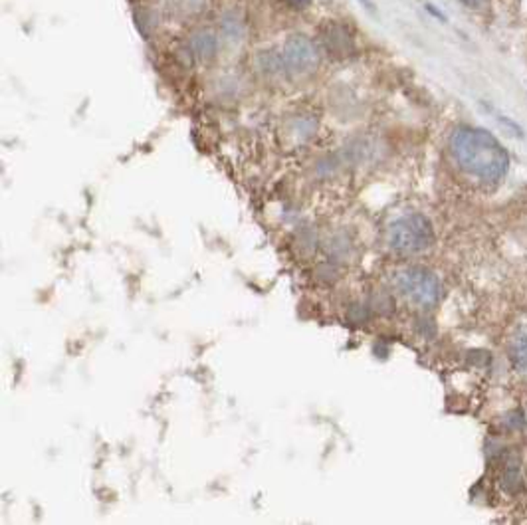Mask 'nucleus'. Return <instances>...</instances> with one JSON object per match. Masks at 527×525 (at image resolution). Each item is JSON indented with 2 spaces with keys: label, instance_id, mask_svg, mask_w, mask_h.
Wrapping results in <instances>:
<instances>
[{
  "label": "nucleus",
  "instance_id": "nucleus-1",
  "mask_svg": "<svg viewBox=\"0 0 527 525\" xmlns=\"http://www.w3.org/2000/svg\"><path fill=\"white\" fill-rule=\"evenodd\" d=\"M450 153L466 173L482 181H499L509 168L507 151L494 135L478 127H456L450 135Z\"/></svg>",
  "mask_w": 527,
  "mask_h": 525
},
{
  "label": "nucleus",
  "instance_id": "nucleus-5",
  "mask_svg": "<svg viewBox=\"0 0 527 525\" xmlns=\"http://www.w3.org/2000/svg\"><path fill=\"white\" fill-rule=\"evenodd\" d=\"M189 52L197 62H210L218 52V38L212 30H197L189 40Z\"/></svg>",
  "mask_w": 527,
  "mask_h": 525
},
{
  "label": "nucleus",
  "instance_id": "nucleus-2",
  "mask_svg": "<svg viewBox=\"0 0 527 525\" xmlns=\"http://www.w3.org/2000/svg\"><path fill=\"white\" fill-rule=\"evenodd\" d=\"M389 248L403 254V256H414L429 250L435 244V231L427 216L422 215H405L393 220L387 228Z\"/></svg>",
  "mask_w": 527,
  "mask_h": 525
},
{
  "label": "nucleus",
  "instance_id": "nucleus-6",
  "mask_svg": "<svg viewBox=\"0 0 527 525\" xmlns=\"http://www.w3.org/2000/svg\"><path fill=\"white\" fill-rule=\"evenodd\" d=\"M323 40H326V46L331 54L350 52L353 46L350 30L343 27H337V24H334V27H331L329 30H326V34H323Z\"/></svg>",
  "mask_w": 527,
  "mask_h": 525
},
{
  "label": "nucleus",
  "instance_id": "nucleus-7",
  "mask_svg": "<svg viewBox=\"0 0 527 525\" xmlns=\"http://www.w3.org/2000/svg\"><path fill=\"white\" fill-rule=\"evenodd\" d=\"M509 353H512L509 357H512L515 367H520V369L527 367V332H522L514 337L512 351Z\"/></svg>",
  "mask_w": 527,
  "mask_h": 525
},
{
  "label": "nucleus",
  "instance_id": "nucleus-4",
  "mask_svg": "<svg viewBox=\"0 0 527 525\" xmlns=\"http://www.w3.org/2000/svg\"><path fill=\"white\" fill-rule=\"evenodd\" d=\"M282 60L287 74L305 75L311 74L319 66V50L310 36L305 34H292L284 42Z\"/></svg>",
  "mask_w": 527,
  "mask_h": 525
},
{
  "label": "nucleus",
  "instance_id": "nucleus-10",
  "mask_svg": "<svg viewBox=\"0 0 527 525\" xmlns=\"http://www.w3.org/2000/svg\"><path fill=\"white\" fill-rule=\"evenodd\" d=\"M464 6H470V8H480L488 3V0H460Z\"/></svg>",
  "mask_w": 527,
  "mask_h": 525
},
{
  "label": "nucleus",
  "instance_id": "nucleus-11",
  "mask_svg": "<svg viewBox=\"0 0 527 525\" xmlns=\"http://www.w3.org/2000/svg\"><path fill=\"white\" fill-rule=\"evenodd\" d=\"M361 4H363V6H367L371 12H375V6H373V4L369 3V0H361Z\"/></svg>",
  "mask_w": 527,
  "mask_h": 525
},
{
  "label": "nucleus",
  "instance_id": "nucleus-8",
  "mask_svg": "<svg viewBox=\"0 0 527 525\" xmlns=\"http://www.w3.org/2000/svg\"><path fill=\"white\" fill-rule=\"evenodd\" d=\"M220 27H223V32H224L226 38H231L234 42L238 38H242L244 27H242V20L238 19L236 14H226L224 19H223V22H220Z\"/></svg>",
  "mask_w": 527,
  "mask_h": 525
},
{
  "label": "nucleus",
  "instance_id": "nucleus-9",
  "mask_svg": "<svg viewBox=\"0 0 527 525\" xmlns=\"http://www.w3.org/2000/svg\"><path fill=\"white\" fill-rule=\"evenodd\" d=\"M287 4L292 8H297V11H302V8H308L311 4V0H286Z\"/></svg>",
  "mask_w": 527,
  "mask_h": 525
},
{
  "label": "nucleus",
  "instance_id": "nucleus-3",
  "mask_svg": "<svg viewBox=\"0 0 527 525\" xmlns=\"http://www.w3.org/2000/svg\"><path fill=\"white\" fill-rule=\"evenodd\" d=\"M395 284L397 290L419 308H432L440 302V282L427 268H405L397 274Z\"/></svg>",
  "mask_w": 527,
  "mask_h": 525
}]
</instances>
